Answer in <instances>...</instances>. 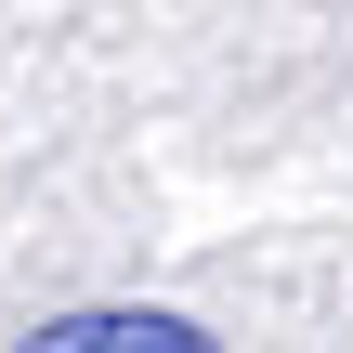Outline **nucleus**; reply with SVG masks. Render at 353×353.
<instances>
[{
    "label": "nucleus",
    "mask_w": 353,
    "mask_h": 353,
    "mask_svg": "<svg viewBox=\"0 0 353 353\" xmlns=\"http://www.w3.org/2000/svg\"><path fill=\"white\" fill-rule=\"evenodd\" d=\"M26 353H210V327H183V314H52Z\"/></svg>",
    "instance_id": "obj_1"
}]
</instances>
